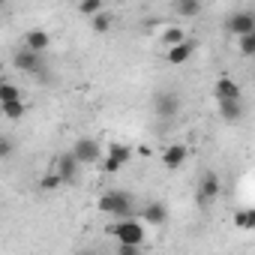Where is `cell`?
<instances>
[{
	"instance_id": "obj_1",
	"label": "cell",
	"mask_w": 255,
	"mask_h": 255,
	"mask_svg": "<svg viewBox=\"0 0 255 255\" xmlns=\"http://www.w3.org/2000/svg\"><path fill=\"white\" fill-rule=\"evenodd\" d=\"M132 195L126 189H108L96 198V210L105 213V216H114V219H129L132 216Z\"/></svg>"
},
{
	"instance_id": "obj_2",
	"label": "cell",
	"mask_w": 255,
	"mask_h": 255,
	"mask_svg": "<svg viewBox=\"0 0 255 255\" xmlns=\"http://www.w3.org/2000/svg\"><path fill=\"white\" fill-rule=\"evenodd\" d=\"M105 231H108V237L117 240V246H141L147 240V231L138 219H114Z\"/></svg>"
},
{
	"instance_id": "obj_3",
	"label": "cell",
	"mask_w": 255,
	"mask_h": 255,
	"mask_svg": "<svg viewBox=\"0 0 255 255\" xmlns=\"http://www.w3.org/2000/svg\"><path fill=\"white\" fill-rule=\"evenodd\" d=\"M219 192H222L219 174H216V171H204V174H201V180H198V204H201V207L213 204V201L219 198Z\"/></svg>"
},
{
	"instance_id": "obj_4",
	"label": "cell",
	"mask_w": 255,
	"mask_h": 255,
	"mask_svg": "<svg viewBox=\"0 0 255 255\" xmlns=\"http://www.w3.org/2000/svg\"><path fill=\"white\" fill-rule=\"evenodd\" d=\"M12 66H15L18 72H27V75H39V72H45V66H42V54H33V51H27V48H18V51L12 54Z\"/></svg>"
},
{
	"instance_id": "obj_5",
	"label": "cell",
	"mask_w": 255,
	"mask_h": 255,
	"mask_svg": "<svg viewBox=\"0 0 255 255\" xmlns=\"http://www.w3.org/2000/svg\"><path fill=\"white\" fill-rule=\"evenodd\" d=\"M69 153L75 156L78 165H93V162H99V141L96 138H78Z\"/></svg>"
},
{
	"instance_id": "obj_6",
	"label": "cell",
	"mask_w": 255,
	"mask_h": 255,
	"mask_svg": "<svg viewBox=\"0 0 255 255\" xmlns=\"http://www.w3.org/2000/svg\"><path fill=\"white\" fill-rule=\"evenodd\" d=\"M213 96H216V102H243V90L231 75H219V81L213 87Z\"/></svg>"
},
{
	"instance_id": "obj_7",
	"label": "cell",
	"mask_w": 255,
	"mask_h": 255,
	"mask_svg": "<svg viewBox=\"0 0 255 255\" xmlns=\"http://www.w3.org/2000/svg\"><path fill=\"white\" fill-rule=\"evenodd\" d=\"M153 108H156V114H159L162 120H171V117H177V111H180V96L171 93V90H162V93H156Z\"/></svg>"
},
{
	"instance_id": "obj_8",
	"label": "cell",
	"mask_w": 255,
	"mask_h": 255,
	"mask_svg": "<svg viewBox=\"0 0 255 255\" xmlns=\"http://www.w3.org/2000/svg\"><path fill=\"white\" fill-rule=\"evenodd\" d=\"M228 33H234V36H246V33H255V15L249 12V9H243V12H234L231 18H228Z\"/></svg>"
},
{
	"instance_id": "obj_9",
	"label": "cell",
	"mask_w": 255,
	"mask_h": 255,
	"mask_svg": "<svg viewBox=\"0 0 255 255\" xmlns=\"http://www.w3.org/2000/svg\"><path fill=\"white\" fill-rule=\"evenodd\" d=\"M138 222L141 225H165V219H168V207L165 204H159V201H150V204H144L141 210H138Z\"/></svg>"
},
{
	"instance_id": "obj_10",
	"label": "cell",
	"mask_w": 255,
	"mask_h": 255,
	"mask_svg": "<svg viewBox=\"0 0 255 255\" xmlns=\"http://www.w3.org/2000/svg\"><path fill=\"white\" fill-rule=\"evenodd\" d=\"M24 48H27V51H33V54H45V51L51 48V36H48L45 30L33 27V30H27V33H24Z\"/></svg>"
},
{
	"instance_id": "obj_11",
	"label": "cell",
	"mask_w": 255,
	"mask_h": 255,
	"mask_svg": "<svg viewBox=\"0 0 255 255\" xmlns=\"http://www.w3.org/2000/svg\"><path fill=\"white\" fill-rule=\"evenodd\" d=\"M78 171H81V165L75 162L72 153H63V156L57 159V165H54V174L60 177V183H72V180L78 177Z\"/></svg>"
},
{
	"instance_id": "obj_12",
	"label": "cell",
	"mask_w": 255,
	"mask_h": 255,
	"mask_svg": "<svg viewBox=\"0 0 255 255\" xmlns=\"http://www.w3.org/2000/svg\"><path fill=\"white\" fill-rule=\"evenodd\" d=\"M186 144H168L162 153H159V159H162V165L168 168V171H174V168H180L183 162H186Z\"/></svg>"
},
{
	"instance_id": "obj_13",
	"label": "cell",
	"mask_w": 255,
	"mask_h": 255,
	"mask_svg": "<svg viewBox=\"0 0 255 255\" xmlns=\"http://www.w3.org/2000/svg\"><path fill=\"white\" fill-rule=\"evenodd\" d=\"M192 54H195V39H183L180 45H174V48L165 51V60H168L171 66H180V63H186Z\"/></svg>"
},
{
	"instance_id": "obj_14",
	"label": "cell",
	"mask_w": 255,
	"mask_h": 255,
	"mask_svg": "<svg viewBox=\"0 0 255 255\" xmlns=\"http://www.w3.org/2000/svg\"><path fill=\"white\" fill-rule=\"evenodd\" d=\"M243 102H219V117L228 123H240L243 120Z\"/></svg>"
},
{
	"instance_id": "obj_15",
	"label": "cell",
	"mask_w": 255,
	"mask_h": 255,
	"mask_svg": "<svg viewBox=\"0 0 255 255\" xmlns=\"http://www.w3.org/2000/svg\"><path fill=\"white\" fill-rule=\"evenodd\" d=\"M108 159L126 165V162L132 159V147H129V144H120V141H111V144H108Z\"/></svg>"
},
{
	"instance_id": "obj_16",
	"label": "cell",
	"mask_w": 255,
	"mask_h": 255,
	"mask_svg": "<svg viewBox=\"0 0 255 255\" xmlns=\"http://www.w3.org/2000/svg\"><path fill=\"white\" fill-rule=\"evenodd\" d=\"M234 225L243 228V231H252V228H255V210H252V207H240V210H234Z\"/></svg>"
},
{
	"instance_id": "obj_17",
	"label": "cell",
	"mask_w": 255,
	"mask_h": 255,
	"mask_svg": "<svg viewBox=\"0 0 255 255\" xmlns=\"http://www.w3.org/2000/svg\"><path fill=\"white\" fill-rule=\"evenodd\" d=\"M174 12H177L180 18H195V15L201 12V3H195V0H177V3H174Z\"/></svg>"
},
{
	"instance_id": "obj_18",
	"label": "cell",
	"mask_w": 255,
	"mask_h": 255,
	"mask_svg": "<svg viewBox=\"0 0 255 255\" xmlns=\"http://www.w3.org/2000/svg\"><path fill=\"white\" fill-rule=\"evenodd\" d=\"M159 39H162V45H165V51H168V48H174V45H180V42L186 39V30H183V27H168Z\"/></svg>"
},
{
	"instance_id": "obj_19",
	"label": "cell",
	"mask_w": 255,
	"mask_h": 255,
	"mask_svg": "<svg viewBox=\"0 0 255 255\" xmlns=\"http://www.w3.org/2000/svg\"><path fill=\"white\" fill-rule=\"evenodd\" d=\"M6 102H21V90H18L12 81H3V84H0V105H6Z\"/></svg>"
},
{
	"instance_id": "obj_20",
	"label": "cell",
	"mask_w": 255,
	"mask_h": 255,
	"mask_svg": "<svg viewBox=\"0 0 255 255\" xmlns=\"http://www.w3.org/2000/svg\"><path fill=\"white\" fill-rule=\"evenodd\" d=\"M0 114H3L6 120H21L24 117V102H6V105H0Z\"/></svg>"
},
{
	"instance_id": "obj_21",
	"label": "cell",
	"mask_w": 255,
	"mask_h": 255,
	"mask_svg": "<svg viewBox=\"0 0 255 255\" xmlns=\"http://www.w3.org/2000/svg\"><path fill=\"white\" fill-rule=\"evenodd\" d=\"M111 21H114V18H111V12H105V9H102L99 15H93L90 27H93L96 33H108V30H111Z\"/></svg>"
},
{
	"instance_id": "obj_22",
	"label": "cell",
	"mask_w": 255,
	"mask_h": 255,
	"mask_svg": "<svg viewBox=\"0 0 255 255\" xmlns=\"http://www.w3.org/2000/svg\"><path fill=\"white\" fill-rule=\"evenodd\" d=\"M102 9H105V6H102V0H81V3H78V12H81V15H90V18L99 15Z\"/></svg>"
},
{
	"instance_id": "obj_23",
	"label": "cell",
	"mask_w": 255,
	"mask_h": 255,
	"mask_svg": "<svg viewBox=\"0 0 255 255\" xmlns=\"http://www.w3.org/2000/svg\"><path fill=\"white\" fill-rule=\"evenodd\" d=\"M237 48L243 57H252L255 54V33H246V36H237Z\"/></svg>"
},
{
	"instance_id": "obj_24",
	"label": "cell",
	"mask_w": 255,
	"mask_h": 255,
	"mask_svg": "<svg viewBox=\"0 0 255 255\" xmlns=\"http://www.w3.org/2000/svg\"><path fill=\"white\" fill-rule=\"evenodd\" d=\"M60 186H63V183H60V177H57L54 171L39 180V192H54V189H60Z\"/></svg>"
},
{
	"instance_id": "obj_25",
	"label": "cell",
	"mask_w": 255,
	"mask_h": 255,
	"mask_svg": "<svg viewBox=\"0 0 255 255\" xmlns=\"http://www.w3.org/2000/svg\"><path fill=\"white\" fill-rule=\"evenodd\" d=\"M12 153H15V141H12L9 135L0 132V159H9Z\"/></svg>"
},
{
	"instance_id": "obj_26",
	"label": "cell",
	"mask_w": 255,
	"mask_h": 255,
	"mask_svg": "<svg viewBox=\"0 0 255 255\" xmlns=\"http://www.w3.org/2000/svg\"><path fill=\"white\" fill-rule=\"evenodd\" d=\"M120 168H123L120 162H114V159H108V156H105V162H102V171H105V174H117Z\"/></svg>"
},
{
	"instance_id": "obj_27",
	"label": "cell",
	"mask_w": 255,
	"mask_h": 255,
	"mask_svg": "<svg viewBox=\"0 0 255 255\" xmlns=\"http://www.w3.org/2000/svg\"><path fill=\"white\" fill-rule=\"evenodd\" d=\"M114 255H141V249L138 246H117Z\"/></svg>"
},
{
	"instance_id": "obj_28",
	"label": "cell",
	"mask_w": 255,
	"mask_h": 255,
	"mask_svg": "<svg viewBox=\"0 0 255 255\" xmlns=\"http://www.w3.org/2000/svg\"><path fill=\"white\" fill-rule=\"evenodd\" d=\"M3 81H6V78H3V75H0V84H3Z\"/></svg>"
},
{
	"instance_id": "obj_29",
	"label": "cell",
	"mask_w": 255,
	"mask_h": 255,
	"mask_svg": "<svg viewBox=\"0 0 255 255\" xmlns=\"http://www.w3.org/2000/svg\"><path fill=\"white\" fill-rule=\"evenodd\" d=\"M0 9H3V3H0Z\"/></svg>"
}]
</instances>
